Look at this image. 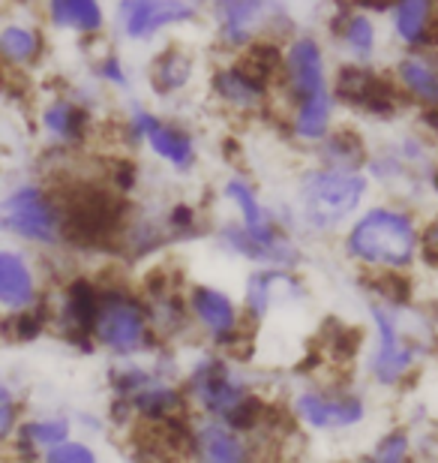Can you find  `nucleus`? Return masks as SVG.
<instances>
[{
	"instance_id": "1",
	"label": "nucleus",
	"mask_w": 438,
	"mask_h": 463,
	"mask_svg": "<svg viewBox=\"0 0 438 463\" xmlns=\"http://www.w3.org/2000/svg\"><path fill=\"white\" fill-rule=\"evenodd\" d=\"M340 247L363 274H408L421 259L424 229L412 211L369 205L346 226Z\"/></svg>"
},
{
	"instance_id": "2",
	"label": "nucleus",
	"mask_w": 438,
	"mask_h": 463,
	"mask_svg": "<svg viewBox=\"0 0 438 463\" xmlns=\"http://www.w3.org/2000/svg\"><path fill=\"white\" fill-rule=\"evenodd\" d=\"M90 335L97 352H106L111 361H147L165 346L151 326V313L138 286L124 280L99 283V304Z\"/></svg>"
},
{
	"instance_id": "3",
	"label": "nucleus",
	"mask_w": 438,
	"mask_h": 463,
	"mask_svg": "<svg viewBox=\"0 0 438 463\" xmlns=\"http://www.w3.org/2000/svg\"><path fill=\"white\" fill-rule=\"evenodd\" d=\"M186 397H190L192 415L217 419L228 424L240 410H247L256 397H262L256 379H249L244 364L222 352L201 346L186 361L181 379Z\"/></svg>"
},
{
	"instance_id": "4",
	"label": "nucleus",
	"mask_w": 438,
	"mask_h": 463,
	"mask_svg": "<svg viewBox=\"0 0 438 463\" xmlns=\"http://www.w3.org/2000/svg\"><path fill=\"white\" fill-rule=\"evenodd\" d=\"M369 193V178L363 172L315 169L301 175L297 184V220L310 235H337L360 214Z\"/></svg>"
},
{
	"instance_id": "5",
	"label": "nucleus",
	"mask_w": 438,
	"mask_h": 463,
	"mask_svg": "<svg viewBox=\"0 0 438 463\" xmlns=\"http://www.w3.org/2000/svg\"><path fill=\"white\" fill-rule=\"evenodd\" d=\"M183 298H186V310H190V319H192L195 340H199L201 346L222 352V355L244 364L240 352L253 349L256 331L249 328L244 307H240V298H235L228 289H222V286L208 283V280L186 283Z\"/></svg>"
},
{
	"instance_id": "6",
	"label": "nucleus",
	"mask_w": 438,
	"mask_h": 463,
	"mask_svg": "<svg viewBox=\"0 0 438 463\" xmlns=\"http://www.w3.org/2000/svg\"><path fill=\"white\" fill-rule=\"evenodd\" d=\"M408 307H390L381 301H367L372 326V346L367 352V379L376 388H399L415 376L424 361V344L405 328L403 313Z\"/></svg>"
},
{
	"instance_id": "7",
	"label": "nucleus",
	"mask_w": 438,
	"mask_h": 463,
	"mask_svg": "<svg viewBox=\"0 0 438 463\" xmlns=\"http://www.w3.org/2000/svg\"><path fill=\"white\" fill-rule=\"evenodd\" d=\"M0 232L36 250L67 247V217L61 196L42 184H22L0 199Z\"/></svg>"
},
{
	"instance_id": "8",
	"label": "nucleus",
	"mask_w": 438,
	"mask_h": 463,
	"mask_svg": "<svg viewBox=\"0 0 438 463\" xmlns=\"http://www.w3.org/2000/svg\"><path fill=\"white\" fill-rule=\"evenodd\" d=\"M288 415L310 433H349L369 415V403L346 383H303L288 394Z\"/></svg>"
},
{
	"instance_id": "9",
	"label": "nucleus",
	"mask_w": 438,
	"mask_h": 463,
	"mask_svg": "<svg viewBox=\"0 0 438 463\" xmlns=\"http://www.w3.org/2000/svg\"><path fill=\"white\" fill-rule=\"evenodd\" d=\"M99 304V280L88 274L67 277L51 295V331L79 355H93V317Z\"/></svg>"
},
{
	"instance_id": "10",
	"label": "nucleus",
	"mask_w": 438,
	"mask_h": 463,
	"mask_svg": "<svg viewBox=\"0 0 438 463\" xmlns=\"http://www.w3.org/2000/svg\"><path fill=\"white\" fill-rule=\"evenodd\" d=\"M183 463H262V446L217 419L192 415Z\"/></svg>"
},
{
	"instance_id": "11",
	"label": "nucleus",
	"mask_w": 438,
	"mask_h": 463,
	"mask_svg": "<svg viewBox=\"0 0 438 463\" xmlns=\"http://www.w3.org/2000/svg\"><path fill=\"white\" fill-rule=\"evenodd\" d=\"M306 295L303 277L297 271H283V268H253L244 277V292H240V307L249 322V328L258 331L274 317V310L283 301L294 304Z\"/></svg>"
},
{
	"instance_id": "12",
	"label": "nucleus",
	"mask_w": 438,
	"mask_h": 463,
	"mask_svg": "<svg viewBox=\"0 0 438 463\" xmlns=\"http://www.w3.org/2000/svg\"><path fill=\"white\" fill-rule=\"evenodd\" d=\"M49 301L40 265L22 247H0V313H27Z\"/></svg>"
},
{
	"instance_id": "13",
	"label": "nucleus",
	"mask_w": 438,
	"mask_h": 463,
	"mask_svg": "<svg viewBox=\"0 0 438 463\" xmlns=\"http://www.w3.org/2000/svg\"><path fill=\"white\" fill-rule=\"evenodd\" d=\"M337 97L342 103H351L369 115H394L399 106V88L385 76H376L372 70L342 67L337 79Z\"/></svg>"
},
{
	"instance_id": "14",
	"label": "nucleus",
	"mask_w": 438,
	"mask_h": 463,
	"mask_svg": "<svg viewBox=\"0 0 438 463\" xmlns=\"http://www.w3.org/2000/svg\"><path fill=\"white\" fill-rule=\"evenodd\" d=\"M283 79L288 97L297 103L310 97H319L328 90V79H324V58L322 49L312 40H297L292 43V49L285 52L283 61Z\"/></svg>"
},
{
	"instance_id": "15",
	"label": "nucleus",
	"mask_w": 438,
	"mask_h": 463,
	"mask_svg": "<svg viewBox=\"0 0 438 463\" xmlns=\"http://www.w3.org/2000/svg\"><path fill=\"white\" fill-rule=\"evenodd\" d=\"M117 18L126 36L147 40V36H154L160 27L190 22L192 6L183 4V0H120Z\"/></svg>"
},
{
	"instance_id": "16",
	"label": "nucleus",
	"mask_w": 438,
	"mask_h": 463,
	"mask_svg": "<svg viewBox=\"0 0 438 463\" xmlns=\"http://www.w3.org/2000/svg\"><path fill=\"white\" fill-rule=\"evenodd\" d=\"M135 424H147V428H163L174 419L192 415L190 410V397H186L181 383L172 379H156L154 385H147L144 392H138L133 401Z\"/></svg>"
},
{
	"instance_id": "17",
	"label": "nucleus",
	"mask_w": 438,
	"mask_h": 463,
	"mask_svg": "<svg viewBox=\"0 0 438 463\" xmlns=\"http://www.w3.org/2000/svg\"><path fill=\"white\" fill-rule=\"evenodd\" d=\"M144 145L151 147V154L156 160H163L165 165H172L174 172H190L195 165V138L192 133H186L183 127L172 124V120H156L154 129L147 133Z\"/></svg>"
},
{
	"instance_id": "18",
	"label": "nucleus",
	"mask_w": 438,
	"mask_h": 463,
	"mask_svg": "<svg viewBox=\"0 0 438 463\" xmlns=\"http://www.w3.org/2000/svg\"><path fill=\"white\" fill-rule=\"evenodd\" d=\"M399 88L426 109L438 106V58L424 52H412L396 67Z\"/></svg>"
},
{
	"instance_id": "19",
	"label": "nucleus",
	"mask_w": 438,
	"mask_h": 463,
	"mask_svg": "<svg viewBox=\"0 0 438 463\" xmlns=\"http://www.w3.org/2000/svg\"><path fill=\"white\" fill-rule=\"evenodd\" d=\"M315 154H319V165L337 172H360L369 163L367 145L354 129H331V136L315 145Z\"/></svg>"
},
{
	"instance_id": "20",
	"label": "nucleus",
	"mask_w": 438,
	"mask_h": 463,
	"mask_svg": "<svg viewBox=\"0 0 438 463\" xmlns=\"http://www.w3.org/2000/svg\"><path fill=\"white\" fill-rule=\"evenodd\" d=\"M333 127V97L331 90H324L319 97H310L303 103L294 106L292 115V136L297 142L306 145H319L331 136Z\"/></svg>"
},
{
	"instance_id": "21",
	"label": "nucleus",
	"mask_w": 438,
	"mask_h": 463,
	"mask_svg": "<svg viewBox=\"0 0 438 463\" xmlns=\"http://www.w3.org/2000/svg\"><path fill=\"white\" fill-rule=\"evenodd\" d=\"M267 0H217V15L228 45H244L265 22Z\"/></svg>"
},
{
	"instance_id": "22",
	"label": "nucleus",
	"mask_w": 438,
	"mask_h": 463,
	"mask_svg": "<svg viewBox=\"0 0 438 463\" xmlns=\"http://www.w3.org/2000/svg\"><path fill=\"white\" fill-rule=\"evenodd\" d=\"M18 437H24L31 446L45 455V451L63 446L76 437V419L63 412H40V415H24Z\"/></svg>"
},
{
	"instance_id": "23",
	"label": "nucleus",
	"mask_w": 438,
	"mask_h": 463,
	"mask_svg": "<svg viewBox=\"0 0 438 463\" xmlns=\"http://www.w3.org/2000/svg\"><path fill=\"white\" fill-rule=\"evenodd\" d=\"M42 129L49 133L58 145H79L85 142L88 133V112L81 106H76L72 99H51L42 109Z\"/></svg>"
},
{
	"instance_id": "24",
	"label": "nucleus",
	"mask_w": 438,
	"mask_h": 463,
	"mask_svg": "<svg viewBox=\"0 0 438 463\" xmlns=\"http://www.w3.org/2000/svg\"><path fill=\"white\" fill-rule=\"evenodd\" d=\"M169 232H165L163 220H151V217H135L124 223L117 235V247L124 250L129 259H147L160 250L169 247Z\"/></svg>"
},
{
	"instance_id": "25",
	"label": "nucleus",
	"mask_w": 438,
	"mask_h": 463,
	"mask_svg": "<svg viewBox=\"0 0 438 463\" xmlns=\"http://www.w3.org/2000/svg\"><path fill=\"white\" fill-rule=\"evenodd\" d=\"M265 88L262 81H256L253 76H247L244 70H222L213 79V90L226 106L238 109V112H249V109H258L265 103Z\"/></svg>"
},
{
	"instance_id": "26",
	"label": "nucleus",
	"mask_w": 438,
	"mask_h": 463,
	"mask_svg": "<svg viewBox=\"0 0 438 463\" xmlns=\"http://www.w3.org/2000/svg\"><path fill=\"white\" fill-rule=\"evenodd\" d=\"M51 331V295L42 307L27 313H0V337L9 344H33Z\"/></svg>"
},
{
	"instance_id": "27",
	"label": "nucleus",
	"mask_w": 438,
	"mask_h": 463,
	"mask_svg": "<svg viewBox=\"0 0 438 463\" xmlns=\"http://www.w3.org/2000/svg\"><path fill=\"white\" fill-rule=\"evenodd\" d=\"M151 361H115L106 373V385H108V397H124V401H133L138 392H144L147 385L156 383Z\"/></svg>"
},
{
	"instance_id": "28",
	"label": "nucleus",
	"mask_w": 438,
	"mask_h": 463,
	"mask_svg": "<svg viewBox=\"0 0 438 463\" xmlns=\"http://www.w3.org/2000/svg\"><path fill=\"white\" fill-rule=\"evenodd\" d=\"M396 33L408 45H430L433 0H396Z\"/></svg>"
},
{
	"instance_id": "29",
	"label": "nucleus",
	"mask_w": 438,
	"mask_h": 463,
	"mask_svg": "<svg viewBox=\"0 0 438 463\" xmlns=\"http://www.w3.org/2000/svg\"><path fill=\"white\" fill-rule=\"evenodd\" d=\"M190 79H192V58L181 49L163 52L151 72L156 94H174V90L190 85Z\"/></svg>"
},
{
	"instance_id": "30",
	"label": "nucleus",
	"mask_w": 438,
	"mask_h": 463,
	"mask_svg": "<svg viewBox=\"0 0 438 463\" xmlns=\"http://www.w3.org/2000/svg\"><path fill=\"white\" fill-rule=\"evenodd\" d=\"M51 22L72 31H99L102 9L97 0H49Z\"/></svg>"
},
{
	"instance_id": "31",
	"label": "nucleus",
	"mask_w": 438,
	"mask_h": 463,
	"mask_svg": "<svg viewBox=\"0 0 438 463\" xmlns=\"http://www.w3.org/2000/svg\"><path fill=\"white\" fill-rule=\"evenodd\" d=\"M360 463H415V439L405 428H390L372 442Z\"/></svg>"
},
{
	"instance_id": "32",
	"label": "nucleus",
	"mask_w": 438,
	"mask_h": 463,
	"mask_svg": "<svg viewBox=\"0 0 438 463\" xmlns=\"http://www.w3.org/2000/svg\"><path fill=\"white\" fill-rule=\"evenodd\" d=\"M24 421V397L18 394V388L6 379H0V451L13 442Z\"/></svg>"
},
{
	"instance_id": "33",
	"label": "nucleus",
	"mask_w": 438,
	"mask_h": 463,
	"mask_svg": "<svg viewBox=\"0 0 438 463\" xmlns=\"http://www.w3.org/2000/svg\"><path fill=\"white\" fill-rule=\"evenodd\" d=\"M0 54H4L6 61L13 63H31L36 54H40V40H36L33 31H27V27H4L0 31Z\"/></svg>"
},
{
	"instance_id": "34",
	"label": "nucleus",
	"mask_w": 438,
	"mask_h": 463,
	"mask_svg": "<svg viewBox=\"0 0 438 463\" xmlns=\"http://www.w3.org/2000/svg\"><path fill=\"white\" fill-rule=\"evenodd\" d=\"M163 226L169 232L172 244L174 241H195L201 235V217L190 202H174V205H169V211L163 214Z\"/></svg>"
},
{
	"instance_id": "35",
	"label": "nucleus",
	"mask_w": 438,
	"mask_h": 463,
	"mask_svg": "<svg viewBox=\"0 0 438 463\" xmlns=\"http://www.w3.org/2000/svg\"><path fill=\"white\" fill-rule=\"evenodd\" d=\"M40 463H102V458H99V451L90 446V439L72 437L70 442H63V446L45 451Z\"/></svg>"
},
{
	"instance_id": "36",
	"label": "nucleus",
	"mask_w": 438,
	"mask_h": 463,
	"mask_svg": "<svg viewBox=\"0 0 438 463\" xmlns=\"http://www.w3.org/2000/svg\"><path fill=\"white\" fill-rule=\"evenodd\" d=\"M346 43H349V49L358 54V58H369L372 45H376V31H372L369 18H363V15L349 18V24H346Z\"/></svg>"
},
{
	"instance_id": "37",
	"label": "nucleus",
	"mask_w": 438,
	"mask_h": 463,
	"mask_svg": "<svg viewBox=\"0 0 438 463\" xmlns=\"http://www.w3.org/2000/svg\"><path fill=\"white\" fill-rule=\"evenodd\" d=\"M108 424L111 428H133L135 424L133 403L124 401V397H108Z\"/></svg>"
},
{
	"instance_id": "38",
	"label": "nucleus",
	"mask_w": 438,
	"mask_h": 463,
	"mask_svg": "<svg viewBox=\"0 0 438 463\" xmlns=\"http://www.w3.org/2000/svg\"><path fill=\"white\" fill-rule=\"evenodd\" d=\"M99 72L106 76L111 85H117V88H126V76H124V67H120V61L111 54V58H106L99 63Z\"/></svg>"
},
{
	"instance_id": "39",
	"label": "nucleus",
	"mask_w": 438,
	"mask_h": 463,
	"mask_svg": "<svg viewBox=\"0 0 438 463\" xmlns=\"http://www.w3.org/2000/svg\"><path fill=\"white\" fill-rule=\"evenodd\" d=\"M424 259H435L438 262V214L433 217V223L424 229V250H421Z\"/></svg>"
},
{
	"instance_id": "40",
	"label": "nucleus",
	"mask_w": 438,
	"mask_h": 463,
	"mask_svg": "<svg viewBox=\"0 0 438 463\" xmlns=\"http://www.w3.org/2000/svg\"><path fill=\"white\" fill-rule=\"evenodd\" d=\"M424 120H426L430 127L438 129V106H435V109H426V112H424Z\"/></svg>"
},
{
	"instance_id": "41",
	"label": "nucleus",
	"mask_w": 438,
	"mask_h": 463,
	"mask_svg": "<svg viewBox=\"0 0 438 463\" xmlns=\"http://www.w3.org/2000/svg\"><path fill=\"white\" fill-rule=\"evenodd\" d=\"M433 187L438 190V169H435V175H433Z\"/></svg>"
},
{
	"instance_id": "42",
	"label": "nucleus",
	"mask_w": 438,
	"mask_h": 463,
	"mask_svg": "<svg viewBox=\"0 0 438 463\" xmlns=\"http://www.w3.org/2000/svg\"><path fill=\"white\" fill-rule=\"evenodd\" d=\"M285 463H303V460H285Z\"/></svg>"
}]
</instances>
